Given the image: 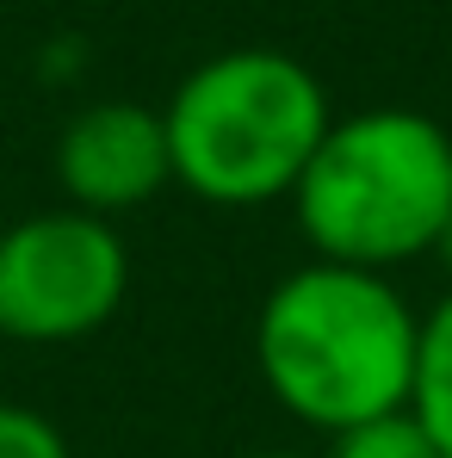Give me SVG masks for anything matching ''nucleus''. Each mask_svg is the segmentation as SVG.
Segmentation results:
<instances>
[{"instance_id": "7ed1b4c3", "label": "nucleus", "mask_w": 452, "mask_h": 458, "mask_svg": "<svg viewBox=\"0 0 452 458\" xmlns=\"http://www.w3.org/2000/svg\"><path fill=\"white\" fill-rule=\"evenodd\" d=\"M335 112L322 81L286 50H224L205 56L161 106L174 180L205 205H267L292 199Z\"/></svg>"}, {"instance_id": "f03ea898", "label": "nucleus", "mask_w": 452, "mask_h": 458, "mask_svg": "<svg viewBox=\"0 0 452 458\" xmlns=\"http://www.w3.org/2000/svg\"><path fill=\"white\" fill-rule=\"evenodd\" d=\"M316 260L390 273L434 248L452 217V131L409 106L335 118L292 186Z\"/></svg>"}, {"instance_id": "9b49d317", "label": "nucleus", "mask_w": 452, "mask_h": 458, "mask_svg": "<svg viewBox=\"0 0 452 458\" xmlns=\"http://www.w3.org/2000/svg\"><path fill=\"white\" fill-rule=\"evenodd\" d=\"M0 229H6V217H0Z\"/></svg>"}, {"instance_id": "6e6552de", "label": "nucleus", "mask_w": 452, "mask_h": 458, "mask_svg": "<svg viewBox=\"0 0 452 458\" xmlns=\"http://www.w3.org/2000/svg\"><path fill=\"white\" fill-rule=\"evenodd\" d=\"M0 458H69V440L50 415L25 403H0Z\"/></svg>"}, {"instance_id": "39448f33", "label": "nucleus", "mask_w": 452, "mask_h": 458, "mask_svg": "<svg viewBox=\"0 0 452 458\" xmlns=\"http://www.w3.org/2000/svg\"><path fill=\"white\" fill-rule=\"evenodd\" d=\"M174 180L161 112L143 99H99L81 106L56 137V186L69 192V211L87 217H124L143 211Z\"/></svg>"}, {"instance_id": "1a4fd4ad", "label": "nucleus", "mask_w": 452, "mask_h": 458, "mask_svg": "<svg viewBox=\"0 0 452 458\" xmlns=\"http://www.w3.org/2000/svg\"><path fill=\"white\" fill-rule=\"evenodd\" d=\"M428 254L440 260V273H447V279H452V217H447V229L434 235V248H428Z\"/></svg>"}, {"instance_id": "9d476101", "label": "nucleus", "mask_w": 452, "mask_h": 458, "mask_svg": "<svg viewBox=\"0 0 452 458\" xmlns=\"http://www.w3.org/2000/svg\"><path fill=\"white\" fill-rule=\"evenodd\" d=\"M242 458H298V453H242Z\"/></svg>"}, {"instance_id": "f257e3e1", "label": "nucleus", "mask_w": 452, "mask_h": 458, "mask_svg": "<svg viewBox=\"0 0 452 458\" xmlns=\"http://www.w3.org/2000/svg\"><path fill=\"white\" fill-rule=\"evenodd\" d=\"M422 316L390 273L310 260L286 273L254 316V366L286 415L328 440L409 409Z\"/></svg>"}, {"instance_id": "423d86ee", "label": "nucleus", "mask_w": 452, "mask_h": 458, "mask_svg": "<svg viewBox=\"0 0 452 458\" xmlns=\"http://www.w3.org/2000/svg\"><path fill=\"white\" fill-rule=\"evenodd\" d=\"M409 415L422 421V434L452 458V292L422 316V341H415V384H409Z\"/></svg>"}, {"instance_id": "20e7f679", "label": "nucleus", "mask_w": 452, "mask_h": 458, "mask_svg": "<svg viewBox=\"0 0 452 458\" xmlns=\"http://www.w3.org/2000/svg\"><path fill=\"white\" fill-rule=\"evenodd\" d=\"M131 292L124 235L87 211H38L0 229V335L63 347L106 328Z\"/></svg>"}, {"instance_id": "0eeeda50", "label": "nucleus", "mask_w": 452, "mask_h": 458, "mask_svg": "<svg viewBox=\"0 0 452 458\" xmlns=\"http://www.w3.org/2000/svg\"><path fill=\"white\" fill-rule=\"evenodd\" d=\"M328 458H440V446L422 434V421L409 409H397V415H378L366 428L335 434Z\"/></svg>"}]
</instances>
